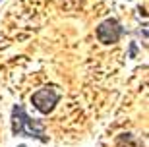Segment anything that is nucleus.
Masks as SVG:
<instances>
[{
  "mask_svg": "<svg viewBox=\"0 0 149 147\" xmlns=\"http://www.w3.org/2000/svg\"><path fill=\"white\" fill-rule=\"evenodd\" d=\"M12 132H14V136H25V137H35V139L47 141L45 124L39 120H33L25 112L22 105H16L12 109Z\"/></svg>",
  "mask_w": 149,
  "mask_h": 147,
  "instance_id": "nucleus-1",
  "label": "nucleus"
},
{
  "mask_svg": "<svg viewBox=\"0 0 149 147\" xmlns=\"http://www.w3.org/2000/svg\"><path fill=\"white\" fill-rule=\"evenodd\" d=\"M97 39H99V43L103 45H114L118 43L122 39V35H124V27L120 25V22L118 20H114V17H109V20H105V22H101L99 25H97Z\"/></svg>",
  "mask_w": 149,
  "mask_h": 147,
  "instance_id": "nucleus-3",
  "label": "nucleus"
},
{
  "mask_svg": "<svg viewBox=\"0 0 149 147\" xmlns=\"http://www.w3.org/2000/svg\"><path fill=\"white\" fill-rule=\"evenodd\" d=\"M130 54L136 56V45H132V49H130Z\"/></svg>",
  "mask_w": 149,
  "mask_h": 147,
  "instance_id": "nucleus-4",
  "label": "nucleus"
},
{
  "mask_svg": "<svg viewBox=\"0 0 149 147\" xmlns=\"http://www.w3.org/2000/svg\"><path fill=\"white\" fill-rule=\"evenodd\" d=\"M58 101H60V91H58V87H54V85L41 87L39 91H35L33 95H31L33 107L39 110V112H43V114L52 112Z\"/></svg>",
  "mask_w": 149,
  "mask_h": 147,
  "instance_id": "nucleus-2",
  "label": "nucleus"
}]
</instances>
